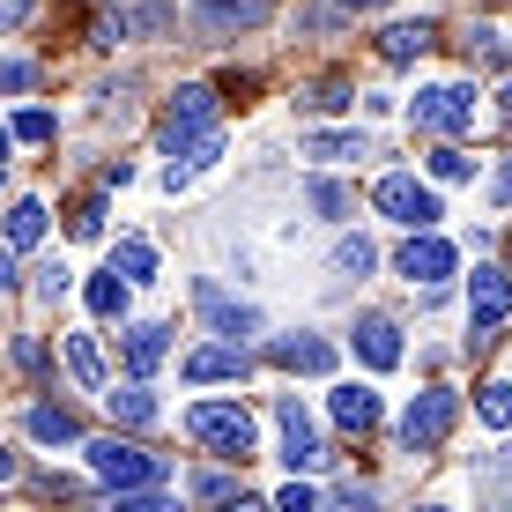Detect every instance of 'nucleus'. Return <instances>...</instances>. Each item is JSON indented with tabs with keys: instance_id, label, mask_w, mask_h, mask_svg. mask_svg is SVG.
<instances>
[{
	"instance_id": "nucleus-29",
	"label": "nucleus",
	"mask_w": 512,
	"mask_h": 512,
	"mask_svg": "<svg viewBox=\"0 0 512 512\" xmlns=\"http://www.w3.org/2000/svg\"><path fill=\"white\" fill-rule=\"evenodd\" d=\"M431 179H438V186H461V179H475V156L446 141V149H431Z\"/></svg>"
},
{
	"instance_id": "nucleus-49",
	"label": "nucleus",
	"mask_w": 512,
	"mask_h": 512,
	"mask_svg": "<svg viewBox=\"0 0 512 512\" xmlns=\"http://www.w3.org/2000/svg\"><path fill=\"white\" fill-rule=\"evenodd\" d=\"M0 179H8V171H0Z\"/></svg>"
},
{
	"instance_id": "nucleus-30",
	"label": "nucleus",
	"mask_w": 512,
	"mask_h": 512,
	"mask_svg": "<svg viewBox=\"0 0 512 512\" xmlns=\"http://www.w3.org/2000/svg\"><path fill=\"white\" fill-rule=\"evenodd\" d=\"M30 275H38V282H30V290H38L45 305H60V297L75 290V275H67V260H38V268H30Z\"/></svg>"
},
{
	"instance_id": "nucleus-37",
	"label": "nucleus",
	"mask_w": 512,
	"mask_h": 512,
	"mask_svg": "<svg viewBox=\"0 0 512 512\" xmlns=\"http://www.w3.org/2000/svg\"><path fill=\"white\" fill-rule=\"evenodd\" d=\"M75 238H104V201H82L75 208V223H67Z\"/></svg>"
},
{
	"instance_id": "nucleus-33",
	"label": "nucleus",
	"mask_w": 512,
	"mask_h": 512,
	"mask_svg": "<svg viewBox=\"0 0 512 512\" xmlns=\"http://www.w3.org/2000/svg\"><path fill=\"white\" fill-rule=\"evenodd\" d=\"M327 512H379V490H372V483H342Z\"/></svg>"
},
{
	"instance_id": "nucleus-39",
	"label": "nucleus",
	"mask_w": 512,
	"mask_h": 512,
	"mask_svg": "<svg viewBox=\"0 0 512 512\" xmlns=\"http://www.w3.org/2000/svg\"><path fill=\"white\" fill-rule=\"evenodd\" d=\"M193 498H208V505H223V498H238L231 483H223V475H201V483H193Z\"/></svg>"
},
{
	"instance_id": "nucleus-41",
	"label": "nucleus",
	"mask_w": 512,
	"mask_h": 512,
	"mask_svg": "<svg viewBox=\"0 0 512 512\" xmlns=\"http://www.w3.org/2000/svg\"><path fill=\"white\" fill-rule=\"evenodd\" d=\"M490 201H505V208H512V156L498 164V179H490Z\"/></svg>"
},
{
	"instance_id": "nucleus-18",
	"label": "nucleus",
	"mask_w": 512,
	"mask_h": 512,
	"mask_svg": "<svg viewBox=\"0 0 512 512\" xmlns=\"http://www.w3.org/2000/svg\"><path fill=\"white\" fill-rule=\"evenodd\" d=\"M431 52V23H386L379 30V60L386 67H409V60H423Z\"/></svg>"
},
{
	"instance_id": "nucleus-31",
	"label": "nucleus",
	"mask_w": 512,
	"mask_h": 512,
	"mask_svg": "<svg viewBox=\"0 0 512 512\" xmlns=\"http://www.w3.org/2000/svg\"><path fill=\"white\" fill-rule=\"evenodd\" d=\"M483 423H490V431H512V386L505 379L483 386Z\"/></svg>"
},
{
	"instance_id": "nucleus-3",
	"label": "nucleus",
	"mask_w": 512,
	"mask_h": 512,
	"mask_svg": "<svg viewBox=\"0 0 512 512\" xmlns=\"http://www.w3.org/2000/svg\"><path fill=\"white\" fill-rule=\"evenodd\" d=\"M453 423H461V394L453 386H423L409 409H401L394 438H401V453H438L453 438Z\"/></svg>"
},
{
	"instance_id": "nucleus-11",
	"label": "nucleus",
	"mask_w": 512,
	"mask_h": 512,
	"mask_svg": "<svg viewBox=\"0 0 512 512\" xmlns=\"http://www.w3.org/2000/svg\"><path fill=\"white\" fill-rule=\"evenodd\" d=\"M394 268L409 275V282H423V290H438V282L461 268V253H453L438 231H409V238H401V253H394Z\"/></svg>"
},
{
	"instance_id": "nucleus-42",
	"label": "nucleus",
	"mask_w": 512,
	"mask_h": 512,
	"mask_svg": "<svg viewBox=\"0 0 512 512\" xmlns=\"http://www.w3.org/2000/svg\"><path fill=\"white\" fill-rule=\"evenodd\" d=\"M216 512H275V505H268V498H245V490H238V498H223Z\"/></svg>"
},
{
	"instance_id": "nucleus-45",
	"label": "nucleus",
	"mask_w": 512,
	"mask_h": 512,
	"mask_svg": "<svg viewBox=\"0 0 512 512\" xmlns=\"http://www.w3.org/2000/svg\"><path fill=\"white\" fill-rule=\"evenodd\" d=\"M0 483H15V453L8 446H0Z\"/></svg>"
},
{
	"instance_id": "nucleus-36",
	"label": "nucleus",
	"mask_w": 512,
	"mask_h": 512,
	"mask_svg": "<svg viewBox=\"0 0 512 512\" xmlns=\"http://www.w3.org/2000/svg\"><path fill=\"white\" fill-rule=\"evenodd\" d=\"M15 141H52V112H15Z\"/></svg>"
},
{
	"instance_id": "nucleus-9",
	"label": "nucleus",
	"mask_w": 512,
	"mask_h": 512,
	"mask_svg": "<svg viewBox=\"0 0 512 512\" xmlns=\"http://www.w3.org/2000/svg\"><path fill=\"white\" fill-rule=\"evenodd\" d=\"M275 431H282V461H290V475H312L327 461V446H320V431H312V416H305V401H297V394L275 401Z\"/></svg>"
},
{
	"instance_id": "nucleus-46",
	"label": "nucleus",
	"mask_w": 512,
	"mask_h": 512,
	"mask_svg": "<svg viewBox=\"0 0 512 512\" xmlns=\"http://www.w3.org/2000/svg\"><path fill=\"white\" fill-rule=\"evenodd\" d=\"M8 149H15V134H8V127H0V171H8Z\"/></svg>"
},
{
	"instance_id": "nucleus-34",
	"label": "nucleus",
	"mask_w": 512,
	"mask_h": 512,
	"mask_svg": "<svg viewBox=\"0 0 512 512\" xmlns=\"http://www.w3.org/2000/svg\"><path fill=\"white\" fill-rule=\"evenodd\" d=\"M0 90H8V97L38 90V67H30V60H0Z\"/></svg>"
},
{
	"instance_id": "nucleus-27",
	"label": "nucleus",
	"mask_w": 512,
	"mask_h": 512,
	"mask_svg": "<svg viewBox=\"0 0 512 512\" xmlns=\"http://www.w3.org/2000/svg\"><path fill=\"white\" fill-rule=\"evenodd\" d=\"M305 201L320 208L327 223H349V208H357V201H349V186H334V179H312V186H305Z\"/></svg>"
},
{
	"instance_id": "nucleus-48",
	"label": "nucleus",
	"mask_w": 512,
	"mask_h": 512,
	"mask_svg": "<svg viewBox=\"0 0 512 512\" xmlns=\"http://www.w3.org/2000/svg\"><path fill=\"white\" fill-rule=\"evenodd\" d=\"M423 512H453V505H423Z\"/></svg>"
},
{
	"instance_id": "nucleus-16",
	"label": "nucleus",
	"mask_w": 512,
	"mask_h": 512,
	"mask_svg": "<svg viewBox=\"0 0 512 512\" xmlns=\"http://www.w3.org/2000/svg\"><path fill=\"white\" fill-rule=\"evenodd\" d=\"M119 349H127V372H134V379H149L156 364L171 357V327H156V320H134L127 334H119Z\"/></svg>"
},
{
	"instance_id": "nucleus-38",
	"label": "nucleus",
	"mask_w": 512,
	"mask_h": 512,
	"mask_svg": "<svg viewBox=\"0 0 512 512\" xmlns=\"http://www.w3.org/2000/svg\"><path fill=\"white\" fill-rule=\"evenodd\" d=\"M127 38V23H119V15H90V45H119Z\"/></svg>"
},
{
	"instance_id": "nucleus-10",
	"label": "nucleus",
	"mask_w": 512,
	"mask_h": 512,
	"mask_svg": "<svg viewBox=\"0 0 512 512\" xmlns=\"http://www.w3.org/2000/svg\"><path fill=\"white\" fill-rule=\"evenodd\" d=\"M275 15V0H201L193 8V30H201V45H223L238 38V30H260Z\"/></svg>"
},
{
	"instance_id": "nucleus-24",
	"label": "nucleus",
	"mask_w": 512,
	"mask_h": 512,
	"mask_svg": "<svg viewBox=\"0 0 512 512\" xmlns=\"http://www.w3.org/2000/svg\"><path fill=\"white\" fill-rule=\"evenodd\" d=\"M127 290H134V282H119L112 268H104V275H90V290H82V297H90L97 320H127Z\"/></svg>"
},
{
	"instance_id": "nucleus-32",
	"label": "nucleus",
	"mask_w": 512,
	"mask_h": 512,
	"mask_svg": "<svg viewBox=\"0 0 512 512\" xmlns=\"http://www.w3.org/2000/svg\"><path fill=\"white\" fill-rule=\"evenodd\" d=\"M275 512H320V490H312L305 475H290V483L275 490Z\"/></svg>"
},
{
	"instance_id": "nucleus-15",
	"label": "nucleus",
	"mask_w": 512,
	"mask_h": 512,
	"mask_svg": "<svg viewBox=\"0 0 512 512\" xmlns=\"http://www.w3.org/2000/svg\"><path fill=\"white\" fill-rule=\"evenodd\" d=\"M327 416L334 423H342V431H379V394H372V386H357V379H342V386H334V394H327Z\"/></svg>"
},
{
	"instance_id": "nucleus-26",
	"label": "nucleus",
	"mask_w": 512,
	"mask_h": 512,
	"mask_svg": "<svg viewBox=\"0 0 512 512\" xmlns=\"http://www.w3.org/2000/svg\"><path fill=\"white\" fill-rule=\"evenodd\" d=\"M127 23V38H156V30H179V8H164V0H141V8L119 15Z\"/></svg>"
},
{
	"instance_id": "nucleus-28",
	"label": "nucleus",
	"mask_w": 512,
	"mask_h": 512,
	"mask_svg": "<svg viewBox=\"0 0 512 512\" xmlns=\"http://www.w3.org/2000/svg\"><path fill=\"white\" fill-rule=\"evenodd\" d=\"M372 268H379L372 238H342V245H334V275H372Z\"/></svg>"
},
{
	"instance_id": "nucleus-1",
	"label": "nucleus",
	"mask_w": 512,
	"mask_h": 512,
	"mask_svg": "<svg viewBox=\"0 0 512 512\" xmlns=\"http://www.w3.org/2000/svg\"><path fill=\"white\" fill-rule=\"evenodd\" d=\"M82 453H90V475L104 490H119V498L164 490V453H141V446H127V438H82Z\"/></svg>"
},
{
	"instance_id": "nucleus-14",
	"label": "nucleus",
	"mask_w": 512,
	"mask_h": 512,
	"mask_svg": "<svg viewBox=\"0 0 512 512\" xmlns=\"http://www.w3.org/2000/svg\"><path fill=\"white\" fill-rule=\"evenodd\" d=\"M349 342H357V357L372 364V372H394V364H401V327L386 320V312H364Z\"/></svg>"
},
{
	"instance_id": "nucleus-44",
	"label": "nucleus",
	"mask_w": 512,
	"mask_h": 512,
	"mask_svg": "<svg viewBox=\"0 0 512 512\" xmlns=\"http://www.w3.org/2000/svg\"><path fill=\"white\" fill-rule=\"evenodd\" d=\"M342 15H364V8H394V0H334Z\"/></svg>"
},
{
	"instance_id": "nucleus-22",
	"label": "nucleus",
	"mask_w": 512,
	"mask_h": 512,
	"mask_svg": "<svg viewBox=\"0 0 512 512\" xmlns=\"http://www.w3.org/2000/svg\"><path fill=\"white\" fill-rule=\"evenodd\" d=\"M38 238H45V201H15L0 245H8V253H23V245H38Z\"/></svg>"
},
{
	"instance_id": "nucleus-21",
	"label": "nucleus",
	"mask_w": 512,
	"mask_h": 512,
	"mask_svg": "<svg viewBox=\"0 0 512 512\" xmlns=\"http://www.w3.org/2000/svg\"><path fill=\"white\" fill-rule=\"evenodd\" d=\"M60 349H67V372L90 386V394H104V386H112V379H104V357H97V342H90V334H67Z\"/></svg>"
},
{
	"instance_id": "nucleus-8",
	"label": "nucleus",
	"mask_w": 512,
	"mask_h": 512,
	"mask_svg": "<svg viewBox=\"0 0 512 512\" xmlns=\"http://www.w3.org/2000/svg\"><path fill=\"white\" fill-rule=\"evenodd\" d=\"M409 119H416L423 134H461L468 119H475V90H468V82H431V90H416Z\"/></svg>"
},
{
	"instance_id": "nucleus-43",
	"label": "nucleus",
	"mask_w": 512,
	"mask_h": 512,
	"mask_svg": "<svg viewBox=\"0 0 512 512\" xmlns=\"http://www.w3.org/2000/svg\"><path fill=\"white\" fill-rule=\"evenodd\" d=\"M8 290H15V253L0 245V297H8Z\"/></svg>"
},
{
	"instance_id": "nucleus-25",
	"label": "nucleus",
	"mask_w": 512,
	"mask_h": 512,
	"mask_svg": "<svg viewBox=\"0 0 512 512\" xmlns=\"http://www.w3.org/2000/svg\"><path fill=\"white\" fill-rule=\"evenodd\" d=\"M349 97H357V90H349V82H312V90H297V112H312V119H334V112H349Z\"/></svg>"
},
{
	"instance_id": "nucleus-12",
	"label": "nucleus",
	"mask_w": 512,
	"mask_h": 512,
	"mask_svg": "<svg viewBox=\"0 0 512 512\" xmlns=\"http://www.w3.org/2000/svg\"><path fill=\"white\" fill-rule=\"evenodd\" d=\"M253 372V357H245V342H201L193 357L179 364L186 386H223V379H245Z\"/></svg>"
},
{
	"instance_id": "nucleus-4",
	"label": "nucleus",
	"mask_w": 512,
	"mask_h": 512,
	"mask_svg": "<svg viewBox=\"0 0 512 512\" xmlns=\"http://www.w3.org/2000/svg\"><path fill=\"white\" fill-rule=\"evenodd\" d=\"M201 134H216V90H208V82H179L171 104H164V119H156V149L186 156Z\"/></svg>"
},
{
	"instance_id": "nucleus-23",
	"label": "nucleus",
	"mask_w": 512,
	"mask_h": 512,
	"mask_svg": "<svg viewBox=\"0 0 512 512\" xmlns=\"http://www.w3.org/2000/svg\"><path fill=\"white\" fill-rule=\"evenodd\" d=\"M30 438H38V446H82V423L45 401V409H30Z\"/></svg>"
},
{
	"instance_id": "nucleus-2",
	"label": "nucleus",
	"mask_w": 512,
	"mask_h": 512,
	"mask_svg": "<svg viewBox=\"0 0 512 512\" xmlns=\"http://www.w3.org/2000/svg\"><path fill=\"white\" fill-rule=\"evenodd\" d=\"M186 431L201 438L208 453H223V461H245V453L260 446V423L245 401H193L186 409Z\"/></svg>"
},
{
	"instance_id": "nucleus-7",
	"label": "nucleus",
	"mask_w": 512,
	"mask_h": 512,
	"mask_svg": "<svg viewBox=\"0 0 512 512\" xmlns=\"http://www.w3.org/2000/svg\"><path fill=\"white\" fill-rule=\"evenodd\" d=\"M193 312H201L208 320V334H216V342H245V334H260V312L245 305V297H231L223 290V282H193Z\"/></svg>"
},
{
	"instance_id": "nucleus-5",
	"label": "nucleus",
	"mask_w": 512,
	"mask_h": 512,
	"mask_svg": "<svg viewBox=\"0 0 512 512\" xmlns=\"http://www.w3.org/2000/svg\"><path fill=\"white\" fill-rule=\"evenodd\" d=\"M372 208L386 223H401V231H438V216H446V201H438V186L409 179V171H386L372 186Z\"/></svg>"
},
{
	"instance_id": "nucleus-47",
	"label": "nucleus",
	"mask_w": 512,
	"mask_h": 512,
	"mask_svg": "<svg viewBox=\"0 0 512 512\" xmlns=\"http://www.w3.org/2000/svg\"><path fill=\"white\" fill-rule=\"evenodd\" d=\"M498 112H505V119H512V82H505V90H498Z\"/></svg>"
},
{
	"instance_id": "nucleus-20",
	"label": "nucleus",
	"mask_w": 512,
	"mask_h": 512,
	"mask_svg": "<svg viewBox=\"0 0 512 512\" xmlns=\"http://www.w3.org/2000/svg\"><path fill=\"white\" fill-rule=\"evenodd\" d=\"M112 275L119 282H156V245L149 238H119L112 245Z\"/></svg>"
},
{
	"instance_id": "nucleus-19",
	"label": "nucleus",
	"mask_w": 512,
	"mask_h": 512,
	"mask_svg": "<svg viewBox=\"0 0 512 512\" xmlns=\"http://www.w3.org/2000/svg\"><path fill=\"white\" fill-rule=\"evenodd\" d=\"M104 409H112V423H127V431H149L156 423V401H149V386H104Z\"/></svg>"
},
{
	"instance_id": "nucleus-40",
	"label": "nucleus",
	"mask_w": 512,
	"mask_h": 512,
	"mask_svg": "<svg viewBox=\"0 0 512 512\" xmlns=\"http://www.w3.org/2000/svg\"><path fill=\"white\" fill-rule=\"evenodd\" d=\"M15 364H23V372H45V342H30V334H23V342H15Z\"/></svg>"
},
{
	"instance_id": "nucleus-6",
	"label": "nucleus",
	"mask_w": 512,
	"mask_h": 512,
	"mask_svg": "<svg viewBox=\"0 0 512 512\" xmlns=\"http://www.w3.org/2000/svg\"><path fill=\"white\" fill-rule=\"evenodd\" d=\"M505 327H512V275L490 268V260H475V275H468V334L475 342H498Z\"/></svg>"
},
{
	"instance_id": "nucleus-17",
	"label": "nucleus",
	"mask_w": 512,
	"mask_h": 512,
	"mask_svg": "<svg viewBox=\"0 0 512 512\" xmlns=\"http://www.w3.org/2000/svg\"><path fill=\"white\" fill-rule=\"evenodd\" d=\"M305 156H320V164H357V156H372V141H364L357 127H312Z\"/></svg>"
},
{
	"instance_id": "nucleus-13",
	"label": "nucleus",
	"mask_w": 512,
	"mask_h": 512,
	"mask_svg": "<svg viewBox=\"0 0 512 512\" xmlns=\"http://www.w3.org/2000/svg\"><path fill=\"white\" fill-rule=\"evenodd\" d=\"M268 364H282V372H334V342H320V334H275L268 342Z\"/></svg>"
},
{
	"instance_id": "nucleus-35",
	"label": "nucleus",
	"mask_w": 512,
	"mask_h": 512,
	"mask_svg": "<svg viewBox=\"0 0 512 512\" xmlns=\"http://www.w3.org/2000/svg\"><path fill=\"white\" fill-rule=\"evenodd\" d=\"M112 512H186L179 498H164V490H134V498H119Z\"/></svg>"
}]
</instances>
